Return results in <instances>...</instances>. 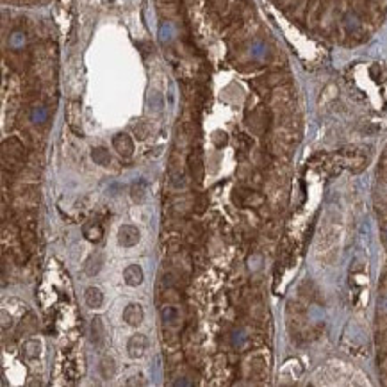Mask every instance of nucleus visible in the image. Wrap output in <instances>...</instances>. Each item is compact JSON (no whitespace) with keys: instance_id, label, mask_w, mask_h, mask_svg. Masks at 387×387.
<instances>
[{"instance_id":"obj_1","label":"nucleus","mask_w":387,"mask_h":387,"mask_svg":"<svg viewBox=\"0 0 387 387\" xmlns=\"http://www.w3.org/2000/svg\"><path fill=\"white\" fill-rule=\"evenodd\" d=\"M66 123L70 127L72 132H75L77 136H82V105L79 100H70L66 103Z\"/></svg>"},{"instance_id":"obj_2","label":"nucleus","mask_w":387,"mask_h":387,"mask_svg":"<svg viewBox=\"0 0 387 387\" xmlns=\"http://www.w3.org/2000/svg\"><path fill=\"white\" fill-rule=\"evenodd\" d=\"M2 154H4V157L9 155L11 161L21 163L23 157H25V148H23L20 140H16V138H7V140H4V143H2Z\"/></svg>"},{"instance_id":"obj_3","label":"nucleus","mask_w":387,"mask_h":387,"mask_svg":"<svg viewBox=\"0 0 387 387\" xmlns=\"http://www.w3.org/2000/svg\"><path fill=\"white\" fill-rule=\"evenodd\" d=\"M118 243L123 248L136 246L140 243V230L134 225H122L118 230Z\"/></svg>"},{"instance_id":"obj_4","label":"nucleus","mask_w":387,"mask_h":387,"mask_svg":"<svg viewBox=\"0 0 387 387\" xmlns=\"http://www.w3.org/2000/svg\"><path fill=\"white\" fill-rule=\"evenodd\" d=\"M89 334H91V343L97 348H103L105 339H107V328H105L102 316H95L93 318V321H91V332Z\"/></svg>"},{"instance_id":"obj_5","label":"nucleus","mask_w":387,"mask_h":387,"mask_svg":"<svg viewBox=\"0 0 387 387\" xmlns=\"http://www.w3.org/2000/svg\"><path fill=\"white\" fill-rule=\"evenodd\" d=\"M113 148L118 152L120 155H123V157H130V155L134 154V141L130 138L129 134H125V132H120L113 138Z\"/></svg>"},{"instance_id":"obj_6","label":"nucleus","mask_w":387,"mask_h":387,"mask_svg":"<svg viewBox=\"0 0 387 387\" xmlns=\"http://www.w3.org/2000/svg\"><path fill=\"white\" fill-rule=\"evenodd\" d=\"M146 348H148V339L143 334H136L127 343V351H129V355L132 359H140V357L145 355Z\"/></svg>"},{"instance_id":"obj_7","label":"nucleus","mask_w":387,"mask_h":387,"mask_svg":"<svg viewBox=\"0 0 387 387\" xmlns=\"http://www.w3.org/2000/svg\"><path fill=\"white\" fill-rule=\"evenodd\" d=\"M145 320V312L140 304H129L123 310V321L130 326H140Z\"/></svg>"},{"instance_id":"obj_8","label":"nucleus","mask_w":387,"mask_h":387,"mask_svg":"<svg viewBox=\"0 0 387 387\" xmlns=\"http://www.w3.org/2000/svg\"><path fill=\"white\" fill-rule=\"evenodd\" d=\"M143 279H145V275H143V269H141L140 264H129V266L123 269L125 284L130 285V287H138V285L143 282Z\"/></svg>"},{"instance_id":"obj_9","label":"nucleus","mask_w":387,"mask_h":387,"mask_svg":"<svg viewBox=\"0 0 387 387\" xmlns=\"http://www.w3.org/2000/svg\"><path fill=\"white\" fill-rule=\"evenodd\" d=\"M82 234L89 243H100L103 238V227L98 222H88L82 225Z\"/></svg>"},{"instance_id":"obj_10","label":"nucleus","mask_w":387,"mask_h":387,"mask_svg":"<svg viewBox=\"0 0 387 387\" xmlns=\"http://www.w3.org/2000/svg\"><path fill=\"white\" fill-rule=\"evenodd\" d=\"M98 371H100V377L105 378V380H111L116 375V362H114L113 357H103L100 364H98Z\"/></svg>"},{"instance_id":"obj_11","label":"nucleus","mask_w":387,"mask_h":387,"mask_svg":"<svg viewBox=\"0 0 387 387\" xmlns=\"http://www.w3.org/2000/svg\"><path fill=\"white\" fill-rule=\"evenodd\" d=\"M84 300H86V305H88V307L98 309V307H102V304H103V294L98 287H88L86 293H84Z\"/></svg>"},{"instance_id":"obj_12","label":"nucleus","mask_w":387,"mask_h":387,"mask_svg":"<svg viewBox=\"0 0 387 387\" xmlns=\"http://www.w3.org/2000/svg\"><path fill=\"white\" fill-rule=\"evenodd\" d=\"M189 170H191V175L193 179H196L198 182L204 181V163H202V157L198 154H191L189 155Z\"/></svg>"},{"instance_id":"obj_13","label":"nucleus","mask_w":387,"mask_h":387,"mask_svg":"<svg viewBox=\"0 0 387 387\" xmlns=\"http://www.w3.org/2000/svg\"><path fill=\"white\" fill-rule=\"evenodd\" d=\"M146 187H148L146 181H138V182H134V184H132V187H130V196H132V200L138 202V204L145 202V198H146Z\"/></svg>"},{"instance_id":"obj_14","label":"nucleus","mask_w":387,"mask_h":387,"mask_svg":"<svg viewBox=\"0 0 387 387\" xmlns=\"http://www.w3.org/2000/svg\"><path fill=\"white\" fill-rule=\"evenodd\" d=\"M91 159H93L95 164H98V166H109V163H111V155H109L107 148L97 146V148L91 150Z\"/></svg>"},{"instance_id":"obj_15","label":"nucleus","mask_w":387,"mask_h":387,"mask_svg":"<svg viewBox=\"0 0 387 387\" xmlns=\"http://www.w3.org/2000/svg\"><path fill=\"white\" fill-rule=\"evenodd\" d=\"M102 264H103V257L100 255V253L91 255V257L88 259V263H86V273H88L89 277L97 275L98 271L102 269Z\"/></svg>"},{"instance_id":"obj_16","label":"nucleus","mask_w":387,"mask_h":387,"mask_svg":"<svg viewBox=\"0 0 387 387\" xmlns=\"http://www.w3.org/2000/svg\"><path fill=\"white\" fill-rule=\"evenodd\" d=\"M40 351H41L40 341H36V339L25 341V345H23V355H25L27 359H36V357L40 355Z\"/></svg>"},{"instance_id":"obj_17","label":"nucleus","mask_w":387,"mask_h":387,"mask_svg":"<svg viewBox=\"0 0 387 387\" xmlns=\"http://www.w3.org/2000/svg\"><path fill=\"white\" fill-rule=\"evenodd\" d=\"M163 320H164V323H168V325H177V321H179V310H177L175 307H171V305L164 307V309H163Z\"/></svg>"},{"instance_id":"obj_18","label":"nucleus","mask_w":387,"mask_h":387,"mask_svg":"<svg viewBox=\"0 0 387 387\" xmlns=\"http://www.w3.org/2000/svg\"><path fill=\"white\" fill-rule=\"evenodd\" d=\"M134 134L138 136V140H146L150 136V125L146 122H140L134 125Z\"/></svg>"},{"instance_id":"obj_19","label":"nucleus","mask_w":387,"mask_h":387,"mask_svg":"<svg viewBox=\"0 0 387 387\" xmlns=\"http://www.w3.org/2000/svg\"><path fill=\"white\" fill-rule=\"evenodd\" d=\"M227 141H228V138H227V134H225L223 130H216V132L212 134V143L216 145V148H222V146H225V145H227Z\"/></svg>"},{"instance_id":"obj_20","label":"nucleus","mask_w":387,"mask_h":387,"mask_svg":"<svg viewBox=\"0 0 387 387\" xmlns=\"http://www.w3.org/2000/svg\"><path fill=\"white\" fill-rule=\"evenodd\" d=\"M61 7H62V9L70 11V9H72V0H61Z\"/></svg>"},{"instance_id":"obj_21","label":"nucleus","mask_w":387,"mask_h":387,"mask_svg":"<svg viewBox=\"0 0 387 387\" xmlns=\"http://www.w3.org/2000/svg\"><path fill=\"white\" fill-rule=\"evenodd\" d=\"M102 2H103V4H113L114 0H102Z\"/></svg>"}]
</instances>
